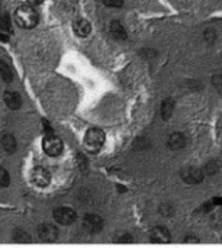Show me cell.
<instances>
[{
	"label": "cell",
	"mask_w": 222,
	"mask_h": 248,
	"mask_svg": "<svg viewBox=\"0 0 222 248\" xmlns=\"http://www.w3.org/2000/svg\"><path fill=\"white\" fill-rule=\"evenodd\" d=\"M36 234L38 237L42 240V241H57L58 237H60V230L57 225L54 224H49V222H44V224H39L38 228H36Z\"/></svg>",
	"instance_id": "8"
},
{
	"label": "cell",
	"mask_w": 222,
	"mask_h": 248,
	"mask_svg": "<svg viewBox=\"0 0 222 248\" xmlns=\"http://www.w3.org/2000/svg\"><path fill=\"white\" fill-rule=\"evenodd\" d=\"M39 22V12L35 6L23 3L15 10V23L22 29H32Z\"/></svg>",
	"instance_id": "1"
},
{
	"label": "cell",
	"mask_w": 222,
	"mask_h": 248,
	"mask_svg": "<svg viewBox=\"0 0 222 248\" xmlns=\"http://www.w3.org/2000/svg\"><path fill=\"white\" fill-rule=\"evenodd\" d=\"M42 1H44V0H26L28 4H32V6H35V7H36L38 4H41Z\"/></svg>",
	"instance_id": "26"
},
{
	"label": "cell",
	"mask_w": 222,
	"mask_h": 248,
	"mask_svg": "<svg viewBox=\"0 0 222 248\" xmlns=\"http://www.w3.org/2000/svg\"><path fill=\"white\" fill-rule=\"evenodd\" d=\"M180 177L185 183L188 185H201L204 180H205V174L202 171V169H198V167H192V166H188L185 167L182 171H180Z\"/></svg>",
	"instance_id": "7"
},
{
	"label": "cell",
	"mask_w": 222,
	"mask_h": 248,
	"mask_svg": "<svg viewBox=\"0 0 222 248\" xmlns=\"http://www.w3.org/2000/svg\"><path fill=\"white\" fill-rule=\"evenodd\" d=\"M83 228L90 235H97L105 228V221L97 214H87L83 218Z\"/></svg>",
	"instance_id": "5"
},
{
	"label": "cell",
	"mask_w": 222,
	"mask_h": 248,
	"mask_svg": "<svg viewBox=\"0 0 222 248\" xmlns=\"http://www.w3.org/2000/svg\"><path fill=\"white\" fill-rule=\"evenodd\" d=\"M0 77L4 83H10L13 80V71L10 65L3 60H0Z\"/></svg>",
	"instance_id": "16"
},
{
	"label": "cell",
	"mask_w": 222,
	"mask_h": 248,
	"mask_svg": "<svg viewBox=\"0 0 222 248\" xmlns=\"http://www.w3.org/2000/svg\"><path fill=\"white\" fill-rule=\"evenodd\" d=\"M186 144L188 140L183 132H172L167 137V148H170L172 151H180L186 147Z\"/></svg>",
	"instance_id": "10"
},
{
	"label": "cell",
	"mask_w": 222,
	"mask_h": 248,
	"mask_svg": "<svg viewBox=\"0 0 222 248\" xmlns=\"http://www.w3.org/2000/svg\"><path fill=\"white\" fill-rule=\"evenodd\" d=\"M0 31L10 33L12 32V23H10V17L6 13H0Z\"/></svg>",
	"instance_id": "19"
},
{
	"label": "cell",
	"mask_w": 222,
	"mask_h": 248,
	"mask_svg": "<svg viewBox=\"0 0 222 248\" xmlns=\"http://www.w3.org/2000/svg\"><path fill=\"white\" fill-rule=\"evenodd\" d=\"M102 3L106 6V7H122L124 6V0H102Z\"/></svg>",
	"instance_id": "22"
},
{
	"label": "cell",
	"mask_w": 222,
	"mask_h": 248,
	"mask_svg": "<svg viewBox=\"0 0 222 248\" xmlns=\"http://www.w3.org/2000/svg\"><path fill=\"white\" fill-rule=\"evenodd\" d=\"M0 144H1V148L4 153L7 154H15L17 151V140L13 134H3L1 135V140H0Z\"/></svg>",
	"instance_id": "14"
},
{
	"label": "cell",
	"mask_w": 222,
	"mask_h": 248,
	"mask_svg": "<svg viewBox=\"0 0 222 248\" xmlns=\"http://www.w3.org/2000/svg\"><path fill=\"white\" fill-rule=\"evenodd\" d=\"M73 32L80 38H87L92 33V23L84 17L76 19L73 22Z\"/></svg>",
	"instance_id": "12"
},
{
	"label": "cell",
	"mask_w": 222,
	"mask_h": 248,
	"mask_svg": "<svg viewBox=\"0 0 222 248\" xmlns=\"http://www.w3.org/2000/svg\"><path fill=\"white\" fill-rule=\"evenodd\" d=\"M76 163H77V166H79V169H80L81 173H86V171H87V169H89V161H87V158H86L83 154H79V155L76 157Z\"/></svg>",
	"instance_id": "21"
},
{
	"label": "cell",
	"mask_w": 222,
	"mask_h": 248,
	"mask_svg": "<svg viewBox=\"0 0 222 248\" xmlns=\"http://www.w3.org/2000/svg\"><path fill=\"white\" fill-rule=\"evenodd\" d=\"M174 109H176V102L174 99L172 97H167L161 102V106H160V115L163 118V121H169L173 113H174Z\"/></svg>",
	"instance_id": "15"
},
{
	"label": "cell",
	"mask_w": 222,
	"mask_h": 248,
	"mask_svg": "<svg viewBox=\"0 0 222 248\" xmlns=\"http://www.w3.org/2000/svg\"><path fill=\"white\" fill-rule=\"evenodd\" d=\"M41 125H42V131H44V135H49V134H54V129H52V126L49 125V122H48L47 119H42Z\"/></svg>",
	"instance_id": "25"
},
{
	"label": "cell",
	"mask_w": 222,
	"mask_h": 248,
	"mask_svg": "<svg viewBox=\"0 0 222 248\" xmlns=\"http://www.w3.org/2000/svg\"><path fill=\"white\" fill-rule=\"evenodd\" d=\"M31 182L33 186H36L38 189H45L51 185V174L49 171L42 167V166H35L32 170H31Z\"/></svg>",
	"instance_id": "6"
},
{
	"label": "cell",
	"mask_w": 222,
	"mask_h": 248,
	"mask_svg": "<svg viewBox=\"0 0 222 248\" xmlns=\"http://www.w3.org/2000/svg\"><path fill=\"white\" fill-rule=\"evenodd\" d=\"M109 33L116 41H125L128 38V32H127L125 26L122 25V22H119L116 19L109 23Z\"/></svg>",
	"instance_id": "13"
},
{
	"label": "cell",
	"mask_w": 222,
	"mask_h": 248,
	"mask_svg": "<svg viewBox=\"0 0 222 248\" xmlns=\"http://www.w3.org/2000/svg\"><path fill=\"white\" fill-rule=\"evenodd\" d=\"M106 142V132L99 126L89 128L83 135V145L87 153L96 154L99 153Z\"/></svg>",
	"instance_id": "2"
},
{
	"label": "cell",
	"mask_w": 222,
	"mask_h": 248,
	"mask_svg": "<svg viewBox=\"0 0 222 248\" xmlns=\"http://www.w3.org/2000/svg\"><path fill=\"white\" fill-rule=\"evenodd\" d=\"M52 218L58 225L70 227L77 221V212L70 206H58L52 211Z\"/></svg>",
	"instance_id": "4"
},
{
	"label": "cell",
	"mask_w": 222,
	"mask_h": 248,
	"mask_svg": "<svg viewBox=\"0 0 222 248\" xmlns=\"http://www.w3.org/2000/svg\"><path fill=\"white\" fill-rule=\"evenodd\" d=\"M42 150L48 157H60L64 153V142L55 134L44 135V138H42Z\"/></svg>",
	"instance_id": "3"
},
{
	"label": "cell",
	"mask_w": 222,
	"mask_h": 248,
	"mask_svg": "<svg viewBox=\"0 0 222 248\" xmlns=\"http://www.w3.org/2000/svg\"><path fill=\"white\" fill-rule=\"evenodd\" d=\"M202 171H204V174L214 176V174H217V173L220 171V163L215 161V160H212V161H209V163H206V164L204 166Z\"/></svg>",
	"instance_id": "18"
},
{
	"label": "cell",
	"mask_w": 222,
	"mask_h": 248,
	"mask_svg": "<svg viewBox=\"0 0 222 248\" xmlns=\"http://www.w3.org/2000/svg\"><path fill=\"white\" fill-rule=\"evenodd\" d=\"M13 237H15V240H16V241H28V240H29V234H26V232H25V231H22V230L15 231Z\"/></svg>",
	"instance_id": "24"
},
{
	"label": "cell",
	"mask_w": 222,
	"mask_h": 248,
	"mask_svg": "<svg viewBox=\"0 0 222 248\" xmlns=\"http://www.w3.org/2000/svg\"><path fill=\"white\" fill-rule=\"evenodd\" d=\"M159 212H160V215L164 217V218H172V217L176 214V206H174L172 202H163V203H160V206H159Z\"/></svg>",
	"instance_id": "17"
},
{
	"label": "cell",
	"mask_w": 222,
	"mask_h": 248,
	"mask_svg": "<svg viewBox=\"0 0 222 248\" xmlns=\"http://www.w3.org/2000/svg\"><path fill=\"white\" fill-rule=\"evenodd\" d=\"M3 102L10 110H19L22 108V97L15 90H6L3 93Z\"/></svg>",
	"instance_id": "11"
},
{
	"label": "cell",
	"mask_w": 222,
	"mask_h": 248,
	"mask_svg": "<svg viewBox=\"0 0 222 248\" xmlns=\"http://www.w3.org/2000/svg\"><path fill=\"white\" fill-rule=\"evenodd\" d=\"M212 84L218 90V93L222 94V74H217V76L212 77Z\"/></svg>",
	"instance_id": "23"
},
{
	"label": "cell",
	"mask_w": 222,
	"mask_h": 248,
	"mask_svg": "<svg viewBox=\"0 0 222 248\" xmlns=\"http://www.w3.org/2000/svg\"><path fill=\"white\" fill-rule=\"evenodd\" d=\"M10 186V173L0 166V187H9Z\"/></svg>",
	"instance_id": "20"
},
{
	"label": "cell",
	"mask_w": 222,
	"mask_h": 248,
	"mask_svg": "<svg viewBox=\"0 0 222 248\" xmlns=\"http://www.w3.org/2000/svg\"><path fill=\"white\" fill-rule=\"evenodd\" d=\"M148 237L151 243H157V244H167L172 241V234L166 227H154L150 231Z\"/></svg>",
	"instance_id": "9"
}]
</instances>
